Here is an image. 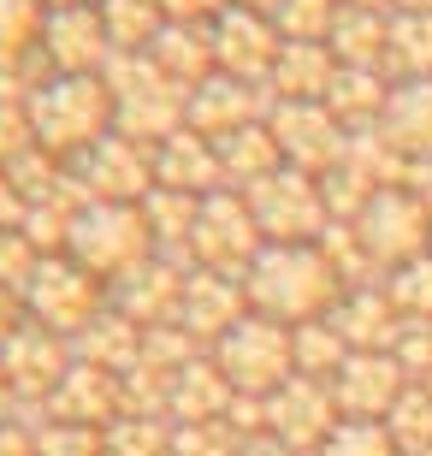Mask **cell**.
Wrapping results in <instances>:
<instances>
[{
	"label": "cell",
	"mask_w": 432,
	"mask_h": 456,
	"mask_svg": "<svg viewBox=\"0 0 432 456\" xmlns=\"http://www.w3.org/2000/svg\"><path fill=\"white\" fill-rule=\"evenodd\" d=\"M232 6H243V12H261V18H279L284 0H232Z\"/></svg>",
	"instance_id": "obj_31"
},
{
	"label": "cell",
	"mask_w": 432,
	"mask_h": 456,
	"mask_svg": "<svg viewBox=\"0 0 432 456\" xmlns=\"http://www.w3.org/2000/svg\"><path fill=\"white\" fill-rule=\"evenodd\" d=\"M385 433L397 439V451L403 456H420V451H432V397L420 386H409L397 397V409L385 415Z\"/></svg>",
	"instance_id": "obj_23"
},
{
	"label": "cell",
	"mask_w": 432,
	"mask_h": 456,
	"mask_svg": "<svg viewBox=\"0 0 432 456\" xmlns=\"http://www.w3.org/2000/svg\"><path fill=\"white\" fill-rule=\"evenodd\" d=\"M42 6H53V12H77V6H89V0H42Z\"/></svg>",
	"instance_id": "obj_33"
},
{
	"label": "cell",
	"mask_w": 432,
	"mask_h": 456,
	"mask_svg": "<svg viewBox=\"0 0 432 456\" xmlns=\"http://www.w3.org/2000/svg\"><path fill=\"white\" fill-rule=\"evenodd\" d=\"M391 303H397L403 321H432V249L420 255V261H409V267L391 273Z\"/></svg>",
	"instance_id": "obj_25"
},
{
	"label": "cell",
	"mask_w": 432,
	"mask_h": 456,
	"mask_svg": "<svg viewBox=\"0 0 432 456\" xmlns=\"http://www.w3.org/2000/svg\"><path fill=\"white\" fill-rule=\"evenodd\" d=\"M326 48H332L338 66L349 71H385V48H391V18L385 12H349L338 6V24L326 36Z\"/></svg>",
	"instance_id": "obj_16"
},
{
	"label": "cell",
	"mask_w": 432,
	"mask_h": 456,
	"mask_svg": "<svg viewBox=\"0 0 432 456\" xmlns=\"http://www.w3.org/2000/svg\"><path fill=\"white\" fill-rule=\"evenodd\" d=\"M409 190L432 208V160H415V167H409Z\"/></svg>",
	"instance_id": "obj_29"
},
{
	"label": "cell",
	"mask_w": 432,
	"mask_h": 456,
	"mask_svg": "<svg viewBox=\"0 0 432 456\" xmlns=\"http://www.w3.org/2000/svg\"><path fill=\"white\" fill-rule=\"evenodd\" d=\"M385 102H391V84H385L379 71H349V66H338L332 89H326V107H332L338 125H379Z\"/></svg>",
	"instance_id": "obj_20"
},
{
	"label": "cell",
	"mask_w": 432,
	"mask_h": 456,
	"mask_svg": "<svg viewBox=\"0 0 432 456\" xmlns=\"http://www.w3.org/2000/svg\"><path fill=\"white\" fill-rule=\"evenodd\" d=\"M143 154L131 142H113V136H101L95 149H84V196H107V202H125V196H143Z\"/></svg>",
	"instance_id": "obj_17"
},
{
	"label": "cell",
	"mask_w": 432,
	"mask_h": 456,
	"mask_svg": "<svg viewBox=\"0 0 432 456\" xmlns=\"http://www.w3.org/2000/svg\"><path fill=\"white\" fill-rule=\"evenodd\" d=\"M273 24L284 42H326L338 24V0H284Z\"/></svg>",
	"instance_id": "obj_24"
},
{
	"label": "cell",
	"mask_w": 432,
	"mask_h": 456,
	"mask_svg": "<svg viewBox=\"0 0 432 456\" xmlns=\"http://www.w3.org/2000/svg\"><path fill=\"white\" fill-rule=\"evenodd\" d=\"M373 131H379L409 167H415V160H432V77H409V84L391 89V102H385Z\"/></svg>",
	"instance_id": "obj_13"
},
{
	"label": "cell",
	"mask_w": 432,
	"mask_h": 456,
	"mask_svg": "<svg viewBox=\"0 0 432 456\" xmlns=\"http://www.w3.org/2000/svg\"><path fill=\"white\" fill-rule=\"evenodd\" d=\"M36 18H42V0H0V53L24 48Z\"/></svg>",
	"instance_id": "obj_27"
},
{
	"label": "cell",
	"mask_w": 432,
	"mask_h": 456,
	"mask_svg": "<svg viewBox=\"0 0 432 456\" xmlns=\"http://www.w3.org/2000/svg\"><path fill=\"white\" fill-rule=\"evenodd\" d=\"M338 77V60L326 42H284L279 66H273V95L279 102H326Z\"/></svg>",
	"instance_id": "obj_14"
},
{
	"label": "cell",
	"mask_w": 432,
	"mask_h": 456,
	"mask_svg": "<svg viewBox=\"0 0 432 456\" xmlns=\"http://www.w3.org/2000/svg\"><path fill=\"white\" fill-rule=\"evenodd\" d=\"M36 308H42V321L48 326H77L84 321V308L95 303V285H89V273H66V267H36Z\"/></svg>",
	"instance_id": "obj_21"
},
{
	"label": "cell",
	"mask_w": 432,
	"mask_h": 456,
	"mask_svg": "<svg viewBox=\"0 0 432 456\" xmlns=\"http://www.w3.org/2000/svg\"><path fill=\"white\" fill-rule=\"evenodd\" d=\"M338 397V415L344 421H385L391 409H397V397L415 379L403 373V362L391 350H349L344 355V368L326 379Z\"/></svg>",
	"instance_id": "obj_6"
},
{
	"label": "cell",
	"mask_w": 432,
	"mask_h": 456,
	"mask_svg": "<svg viewBox=\"0 0 432 456\" xmlns=\"http://www.w3.org/2000/svg\"><path fill=\"white\" fill-rule=\"evenodd\" d=\"M249 89L255 84H237V77H225V84H201L196 102H190V125H196V136L219 142V136L243 131V125L261 113V102H255Z\"/></svg>",
	"instance_id": "obj_18"
},
{
	"label": "cell",
	"mask_w": 432,
	"mask_h": 456,
	"mask_svg": "<svg viewBox=\"0 0 432 456\" xmlns=\"http://www.w3.org/2000/svg\"><path fill=\"white\" fill-rule=\"evenodd\" d=\"M344 6H349V12H379L385 0H344Z\"/></svg>",
	"instance_id": "obj_32"
},
{
	"label": "cell",
	"mask_w": 432,
	"mask_h": 456,
	"mask_svg": "<svg viewBox=\"0 0 432 456\" xmlns=\"http://www.w3.org/2000/svg\"><path fill=\"white\" fill-rule=\"evenodd\" d=\"M243 202H249L261 237H273V243H308V237H326V220H332L326 190L314 184V172H297V167H279L273 178L249 184Z\"/></svg>",
	"instance_id": "obj_4"
},
{
	"label": "cell",
	"mask_w": 432,
	"mask_h": 456,
	"mask_svg": "<svg viewBox=\"0 0 432 456\" xmlns=\"http://www.w3.org/2000/svg\"><path fill=\"white\" fill-rule=\"evenodd\" d=\"M201 261H214V267H237V261H255L261 255V225H255L249 202H237V196H208L196 208V232H190Z\"/></svg>",
	"instance_id": "obj_11"
},
{
	"label": "cell",
	"mask_w": 432,
	"mask_h": 456,
	"mask_svg": "<svg viewBox=\"0 0 432 456\" xmlns=\"http://www.w3.org/2000/svg\"><path fill=\"white\" fill-rule=\"evenodd\" d=\"M320 456H403L385 421H338V433L320 444Z\"/></svg>",
	"instance_id": "obj_26"
},
{
	"label": "cell",
	"mask_w": 432,
	"mask_h": 456,
	"mask_svg": "<svg viewBox=\"0 0 432 456\" xmlns=\"http://www.w3.org/2000/svg\"><path fill=\"white\" fill-rule=\"evenodd\" d=\"M397 12H432V0H397Z\"/></svg>",
	"instance_id": "obj_34"
},
{
	"label": "cell",
	"mask_w": 432,
	"mask_h": 456,
	"mask_svg": "<svg viewBox=\"0 0 432 456\" xmlns=\"http://www.w3.org/2000/svg\"><path fill=\"white\" fill-rule=\"evenodd\" d=\"M385 66L409 77H432V12H397L391 18V48H385Z\"/></svg>",
	"instance_id": "obj_22"
},
{
	"label": "cell",
	"mask_w": 432,
	"mask_h": 456,
	"mask_svg": "<svg viewBox=\"0 0 432 456\" xmlns=\"http://www.w3.org/2000/svg\"><path fill=\"white\" fill-rule=\"evenodd\" d=\"M232 314H237V290L232 279H219V273H196V279H183V297H178V321L196 326V332H232Z\"/></svg>",
	"instance_id": "obj_19"
},
{
	"label": "cell",
	"mask_w": 432,
	"mask_h": 456,
	"mask_svg": "<svg viewBox=\"0 0 432 456\" xmlns=\"http://www.w3.org/2000/svg\"><path fill=\"white\" fill-rule=\"evenodd\" d=\"M266 131H273L279 154L297 172H332L338 160H344V149H349L344 125L332 118V107H326V102H279Z\"/></svg>",
	"instance_id": "obj_8"
},
{
	"label": "cell",
	"mask_w": 432,
	"mask_h": 456,
	"mask_svg": "<svg viewBox=\"0 0 432 456\" xmlns=\"http://www.w3.org/2000/svg\"><path fill=\"white\" fill-rule=\"evenodd\" d=\"M249 297L266 308V321H314L338 303V273L314 243H273L249 261Z\"/></svg>",
	"instance_id": "obj_1"
},
{
	"label": "cell",
	"mask_w": 432,
	"mask_h": 456,
	"mask_svg": "<svg viewBox=\"0 0 432 456\" xmlns=\"http://www.w3.org/2000/svg\"><path fill=\"white\" fill-rule=\"evenodd\" d=\"M266 433L290 451H320V444L338 433V397L326 379H284L273 397H266Z\"/></svg>",
	"instance_id": "obj_7"
},
{
	"label": "cell",
	"mask_w": 432,
	"mask_h": 456,
	"mask_svg": "<svg viewBox=\"0 0 432 456\" xmlns=\"http://www.w3.org/2000/svg\"><path fill=\"white\" fill-rule=\"evenodd\" d=\"M149 243V220L131 214L118 202H101L89 208L84 220H71V249H77V267L84 273H113V267H131L136 255Z\"/></svg>",
	"instance_id": "obj_9"
},
{
	"label": "cell",
	"mask_w": 432,
	"mask_h": 456,
	"mask_svg": "<svg viewBox=\"0 0 432 456\" xmlns=\"http://www.w3.org/2000/svg\"><path fill=\"white\" fill-rule=\"evenodd\" d=\"M36 136L48 149H95L101 125L113 113V89L95 84V77H66V84H48L36 95Z\"/></svg>",
	"instance_id": "obj_5"
},
{
	"label": "cell",
	"mask_w": 432,
	"mask_h": 456,
	"mask_svg": "<svg viewBox=\"0 0 432 456\" xmlns=\"http://www.w3.org/2000/svg\"><path fill=\"white\" fill-rule=\"evenodd\" d=\"M219 368L232 391L273 397L284 379H297V332H284L279 321H237L219 338Z\"/></svg>",
	"instance_id": "obj_3"
},
{
	"label": "cell",
	"mask_w": 432,
	"mask_h": 456,
	"mask_svg": "<svg viewBox=\"0 0 432 456\" xmlns=\"http://www.w3.org/2000/svg\"><path fill=\"white\" fill-rule=\"evenodd\" d=\"M332 332L349 350H397L403 314H397V303H391V290L355 285L344 303H332Z\"/></svg>",
	"instance_id": "obj_12"
},
{
	"label": "cell",
	"mask_w": 432,
	"mask_h": 456,
	"mask_svg": "<svg viewBox=\"0 0 432 456\" xmlns=\"http://www.w3.org/2000/svg\"><path fill=\"white\" fill-rule=\"evenodd\" d=\"M279 48H284V36H279L273 18L243 12V6H225V12H219V24H214V66H225L237 84L273 77Z\"/></svg>",
	"instance_id": "obj_10"
},
{
	"label": "cell",
	"mask_w": 432,
	"mask_h": 456,
	"mask_svg": "<svg viewBox=\"0 0 432 456\" xmlns=\"http://www.w3.org/2000/svg\"><path fill=\"white\" fill-rule=\"evenodd\" d=\"M420 456H432V451H420Z\"/></svg>",
	"instance_id": "obj_36"
},
{
	"label": "cell",
	"mask_w": 432,
	"mask_h": 456,
	"mask_svg": "<svg viewBox=\"0 0 432 456\" xmlns=\"http://www.w3.org/2000/svg\"><path fill=\"white\" fill-rule=\"evenodd\" d=\"M225 0H160V12L172 18V24H190V18H208V12H219Z\"/></svg>",
	"instance_id": "obj_28"
},
{
	"label": "cell",
	"mask_w": 432,
	"mask_h": 456,
	"mask_svg": "<svg viewBox=\"0 0 432 456\" xmlns=\"http://www.w3.org/2000/svg\"><path fill=\"white\" fill-rule=\"evenodd\" d=\"M243 456H302V451H290V444H279L273 433H261L255 444H243Z\"/></svg>",
	"instance_id": "obj_30"
},
{
	"label": "cell",
	"mask_w": 432,
	"mask_h": 456,
	"mask_svg": "<svg viewBox=\"0 0 432 456\" xmlns=\"http://www.w3.org/2000/svg\"><path fill=\"white\" fill-rule=\"evenodd\" d=\"M420 391H427V397H432V373H427V379H420Z\"/></svg>",
	"instance_id": "obj_35"
},
{
	"label": "cell",
	"mask_w": 432,
	"mask_h": 456,
	"mask_svg": "<svg viewBox=\"0 0 432 456\" xmlns=\"http://www.w3.org/2000/svg\"><path fill=\"white\" fill-rule=\"evenodd\" d=\"M349 232H355V243L367 249L373 267H409V261H420L432 249V208L415 190L391 184L349 220Z\"/></svg>",
	"instance_id": "obj_2"
},
{
	"label": "cell",
	"mask_w": 432,
	"mask_h": 456,
	"mask_svg": "<svg viewBox=\"0 0 432 456\" xmlns=\"http://www.w3.org/2000/svg\"><path fill=\"white\" fill-rule=\"evenodd\" d=\"M48 53L71 71V77H84L89 66H101V60L113 53V36H107V24H101V12H89V6L53 12L48 18Z\"/></svg>",
	"instance_id": "obj_15"
}]
</instances>
